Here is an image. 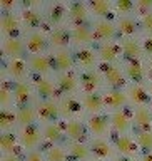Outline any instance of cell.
<instances>
[{
    "mask_svg": "<svg viewBox=\"0 0 152 161\" xmlns=\"http://www.w3.org/2000/svg\"><path fill=\"white\" fill-rule=\"evenodd\" d=\"M0 27H2L3 35H7V39H12L18 32L20 24H18V19L12 12H3L2 17H0Z\"/></svg>",
    "mask_w": 152,
    "mask_h": 161,
    "instance_id": "obj_1",
    "label": "cell"
},
{
    "mask_svg": "<svg viewBox=\"0 0 152 161\" xmlns=\"http://www.w3.org/2000/svg\"><path fill=\"white\" fill-rule=\"evenodd\" d=\"M27 49V44H24L22 39L12 37V39H5L3 40V52L10 55L12 59H20Z\"/></svg>",
    "mask_w": 152,
    "mask_h": 161,
    "instance_id": "obj_2",
    "label": "cell"
},
{
    "mask_svg": "<svg viewBox=\"0 0 152 161\" xmlns=\"http://www.w3.org/2000/svg\"><path fill=\"white\" fill-rule=\"evenodd\" d=\"M104 70V79L112 89H120L124 86V77H122V72L117 65H112V64H107Z\"/></svg>",
    "mask_w": 152,
    "mask_h": 161,
    "instance_id": "obj_3",
    "label": "cell"
},
{
    "mask_svg": "<svg viewBox=\"0 0 152 161\" xmlns=\"http://www.w3.org/2000/svg\"><path fill=\"white\" fill-rule=\"evenodd\" d=\"M80 84H82L84 91H87V92H95V89L102 84V75L99 72H95V70H92V69H89V70H85V72H82V75H80Z\"/></svg>",
    "mask_w": 152,
    "mask_h": 161,
    "instance_id": "obj_4",
    "label": "cell"
},
{
    "mask_svg": "<svg viewBox=\"0 0 152 161\" xmlns=\"http://www.w3.org/2000/svg\"><path fill=\"white\" fill-rule=\"evenodd\" d=\"M37 114L44 121H55L60 114V108L55 103H52V101H44V103L39 104Z\"/></svg>",
    "mask_w": 152,
    "mask_h": 161,
    "instance_id": "obj_5",
    "label": "cell"
},
{
    "mask_svg": "<svg viewBox=\"0 0 152 161\" xmlns=\"http://www.w3.org/2000/svg\"><path fill=\"white\" fill-rule=\"evenodd\" d=\"M22 143L27 149H34L40 143V129L35 124L27 126L22 131Z\"/></svg>",
    "mask_w": 152,
    "mask_h": 161,
    "instance_id": "obj_6",
    "label": "cell"
},
{
    "mask_svg": "<svg viewBox=\"0 0 152 161\" xmlns=\"http://www.w3.org/2000/svg\"><path fill=\"white\" fill-rule=\"evenodd\" d=\"M12 91H13L15 103H17L20 108H22V106H29L27 103L30 101V86L27 82H24V80H17Z\"/></svg>",
    "mask_w": 152,
    "mask_h": 161,
    "instance_id": "obj_7",
    "label": "cell"
},
{
    "mask_svg": "<svg viewBox=\"0 0 152 161\" xmlns=\"http://www.w3.org/2000/svg\"><path fill=\"white\" fill-rule=\"evenodd\" d=\"M27 49H29V52L37 54V55H39V52H44L47 49V39H45V35L40 32H32L27 37Z\"/></svg>",
    "mask_w": 152,
    "mask_h": 161,
    "instance_id": "obj_8",
    "label": "cell"
},
{
    "mask_svg": "<svg viewBox=\"0 0 152 161\" xmlns=\"http://www.w3.org/2000/svg\"><path fill=\"white\" fill-rule=\"evenodd\" d=\"M87 7L82 2H72L69 5V15L74 24L77 25H85V19H87Z\"/></svg>",
    "mask_w": 152,
    "mask_h": 161,
    "instance_id": "obj_9",
    "label": "cell"
},
{
    "mask_svg": "<svg viewBox=\"0 0 152 161\" xmlns=\"http://www.w3.org/2000/svg\"><path fill=\"white\" fill-rule=\"evenodd\" d=\"M29 65L34 72L45 74L50 70V67H52V60H50V57H47V55L39 54V55H32V57L29 59Z\"/></svg>",
    "mask_w": 152,
    "mask_h": 161,
    "instance_id": "obj_10",
    "label": "cell"
},
{
    "mask_svg": "<svg viewBox=\"0 0 152 161\" xmlns=\"http://www.w3.org/2000/svg\"><path fill=\"white\" fill-rule=\"evenodd\" d=\"M84 108L89 111V113H99L100 109L104 108V97L97 92H87L82 99Z\"/></svg>",
    "mask_w": 152,
    "mask_h": 161,
    "instance_id": "obj_11",
    "label": "cell"
},
{
    "mask_svg": "<svg viewBox=\"0 0 152 161\" xmlns=\"http://www.w3.org/2000/svg\"><path fill=\"white\" fill-rule=\"evenodd\" d=\"M95 37L92 29L89 27V25H75L74 32H72V40L75 44L82 45V44H89L90 40Z\"/></svg>",
    "mask_w": 152,
    "mask_h": 161,
    "instance_id": "obj_12",
    "label": "cell"
},
{
    "mask_svg": "<svg viewBox=\"0 0 152 161\" xmlns=\"http://www.w3.org/2000/svg\"><path fill=\"white\" fill-rule=\"evenodd\" d=\"M125 101H127V97H125V94L120 89H112L104 96L105 106H109V108H112V109L122 108V106L125 104Z\"/></svg>",
    "mask_w": 152,
    "mask_h": 161,
    "instance_id": "obj_13",
    "label": "cell"
},
{
    "mask_svg": "<svg viewBox=\"0 0 152 161\" xmlns=\"http://www.w3.org/2000/svg\"><path fill=\"white\" fill-rule=\"evenodd\" d=\"M65 133H67L69 138H72L75 143H80L85 138V128L84 124L77 119H70L67 126H65Z\"/></svg>",
    "mask_w": 152,
    "mask_h": 161,
    "instance_id": "obj_14",
    "label": "cell"
},
{
    "mask_svg": "<svg viewBox=\"0 0 152 161\" xmlns=\"http://www.w3.org/2000/svg\"><path fill=\"white\" fill-rule=\"evenodd\" d=\"M94 35L97 39L102 40H110L115 37V27L112 22H107V20H100V22L95 24V32Z\"/></svg>",
    "mask_w": 152,
    "mask_h": 161,
    "instance_id": "obj_15",
    "label": "cell"
},
{
    "mask_svg": "<svg viewBox=\"0 0 152 161\" xmlns=\"http://www.w3.org/2000/svg\"><path fill=\"white\" fill-rule=\"evenodd\" d=\"M35 118H37V111L34 108H30V106H22V108H18V111H17V123L20 126H24V128L32 126Z\"/></svg>",
    "mask_w": 152,
    "mask_h": 161,
    "instance_id": "obj_16",
    "label": "cell"
},
{
    "mask_svg": "<svg viewBox=\"0 0 152 161\" xmlns=\"http://www.w3.org/2000/svg\"><path fill=\"white\" fill-rule=\"evenodd\" d=\"M134 121L137 123V126L142 131H150V126H152V116L147 111V108L140 106V108L135 109L134 113Z\"/></svg>",
    "mask_w": 152,
    "mask_h": 161,
    "instance_id": "obj_17",
    "label": "cell"
},
{
    "mask_svg": "<svg viewBox=\"0 0 152 161\" xmlns=\"http://www.w3.org/2000/svg\"><path fill=\"white\" fill-rule=\"evenodd\" d=\"M77 84H79L77 77L70 72H65L59 77V89L65 94H72L74 91L77 89Z\"/></svg>",
    "mask_w": 152,
    "mask_h": 161,
    "instance_id": "obj_18",
    "label": "cell"
},
{
    "mask_svg": "<svg viewBox=\"0 0 152 161\" xmlns=\"http://www.w3.org/2000/svg\"><path fill=\"white\" fill-rule=\"evenodd\" d=\"M52 65L57 70H69L74 65V59L67 50H60L55 54V59L52 60Z\"/></svg>",
    "mask_w": 152,
    "mask_h": 161,
    "instance_id": "obj_19",
    "label": "cell"
},
{
    "mask_svg": "<svg viewBox=\"0 0 152 161\" xmlns=\"http://www.w3.org/2000/svg\"><path fill=\"white\" fill-rule=\"evenodd\" d=\"M122 52L130 62V60H137V57L140 55V52H142V49H140V45L137 44V40L125 39L122 42Z\"/></svg>",
    "mask_w": 152,
    "mask_h": 161,
    "instance_id": "obj_20",
    "label": "cell"
},
{
    "mask_svg": "<svg viewBox=\"0 0 152 161\" xmlns=\"http://www.w3.org/2000/svg\"><path fill=\"white\" fill-rule=\"evenodd\" d=\"M72 39V34H69L67 29H54L52 34H50V42H52L55 47H65L69 44V40Z\"/></svg>",
    "mask_w": 152,
    "mask_h": 161,
    "instance_id": "obj_21",
    "label": "cell"
},
{
    "mask_svg": "<svg viewBox=\"0 0 152 161\" xmlns=\"http://www.w3.org/2000/svg\"><path fill=\"white\" fill-rule=\"evenodd\" d=\"M22 17H24V22L29 29H37L42 24V14L37 8H25Z\"/></svg>",
    "mask_w": 152,
    "mask_h": 161,
    "instance_id": "obj_22",
    "label": "cell"
},
{
    "mask_svg": "<svg viewBox=\"0 0 152 161\" xmlns=\"http://www.w3.org/2000/svg\"><path fill=\"white\" fill-rule=\"evenodd\" d=\"M75 59H77V62L82 65V67H85V69H90L92 65L95 64V52L94 50H90V49H80L77 54H75Z\"/></svg>",
    "mask_w": 152,
    "mask_h": 161,
    "instance_id": "obj_23",
    "label": "cell"
},
{
    "mask_svg": "<svg viewBox=\"0 0 152 161\" xmlns=\"http://www.w3.org/2000/svg\"><path fill=\"white\" fill-rule=\"evenodd\" d=\"M117 54H119V49L115 47V45L112 42H105L100 45V49H99V55H100V59L104 60V62H114L115 59H117Z\"/></svg>",
    "mask_w": 152,
    "mask_h": 161,
    "instance_id": "obj_24",
    "label": "cell"
},
{
    "mask_svg": "<svg viewBox=\"0 0 152 161\" xmlns=\"http://www.w3.org/2000/svg\"><path fill=\"white\" fill-rule=\"evenodd\" d=\"M125 72H127L129 79L135 80V82H142L144 67H142V64H140L139 60H130V62L127 64V67H125Z\"/></svg>",
    "mask_w": 152,
    "mask_h": 161,
    "instance_id": "obj_25",
    "label": "cell"
},
{
    "mask_svg": "<svg viewBox=\"0 0 152 161\" xmlns=\"http://www.w3.org/2000/svg\"><path fill=\"white\" fill-rule=\"evenodd\" d=\"M89 126H90V131H92L94 134H104L105 131H107V126H109V121L105 116H92V118L89 119Z\"/></svg>",
    "mask_w": 152,
    "mask_h": 161,
    "instance_id": "obj_26",
    "label": "cell"
},
{
    "mask_svg": "<svg viewBox=\"0 0 152 161\" xmlns=\"http://www.w3.org/2000/svg\"><path fill=\"white\" fill-rule=\"evenodd\" d=\"M37 94L42 99H50L55 94V86L50 79H40L37 82Z\"/></svg>",
    "mask_w": 152,
    "mask_h": 161,
    "instance_id": "obj_27",
    "label": "cell"
},
{
    "mask_svg": "<svg viewBox=\"0 0 152 161\" xmlns=\"http://www.w3.org/2000/svg\"><path fill=\"white\" fill-rule=\"evenodd\" d=\"M129 96L130 99H132V103H135L140 108V106H145L149 103V94L145 92L142 87H139V86H130L129 87Z\"/></svg>",
    "mask_w": 152,
    "mask_h": 161,
    "instance_id": "obj_28",
    "label": "cell"
},
{
    "mask_svg": "<svg viewBox=\"0 0 152 161\" xmlns=\"http://www.w3.org/2000/svg\"><path fill=\"white\" fill-rule=\"evenodd\" d=\"M110 123H112V126L117 131H120V133H124V131L129 129V116L124 113V111H115L112 119H110Z\"/></svg>",
    "mask_w": 152,
    "mask_h": 161,
    "instance_id": "obj_29",
    "label": "cell"
},
{
    "mask_svg": "<svg viewBox=\"0 0 152 161\" xmlns=\"http://www.w3.org/2000/svg\"><path fill=\"white\" fill-rule=\"evenodd\" d=\"M44 134H45V138L49 141H52V143H57V141H60L64 138L62 128H60L57 123H49L44 129Z\"/></svg>",
    "mask_w": 152,
    "mask_h": 161,
    "instance_id": "obj_30",
    "label": "cell"
},
{
    "mask_svg": "<svg viewBox=\"0 0 152 161\" xmlns=\"http://www.w3.org/2000/svg\"><path fill=\"white\" fill-rule=\"evenodd\" d=\"M69 151H70V156H72L74 159H79V161H84V159H87L90 156L89 148L85 144H82V143H72L70 148H69Z\"/></svg>",
    "mask_w": 152,
    "mask_h": 161,
    "instance_id": "obj_31",
    "label": "cell"
},
{
    "mask_svg": "<svg viewBox=\"0 0 152 161\" xmlns=\"http://www.w3.org/2000/svg\"><path fill=\"white\" fill-rule=\"evenodd\" d=\"M60 111L65 116H77L80 113V103L74 97H67V99H64L62 106H60Z\"/></svg>",
    "mask_w": 152,
    "mask_h": 161,
    "instance_id": "obj_32",
    "label": "cell"
},
{
    "mask_svg": "<svg viewBox=\"0 0 152 161\" xmlns=\"http://www.w3.org/2000/svg\"><path fill=\"white\" fill-rule=\"evenodd\" d=\"M27 70V65L22 59H12V62L8 64V74L15 79H22Z\"/></svg>",
    "mask_w": 152,
    "mask_h": 161,
    "instance_id": "obj_33",
    "label": "cell"
},
{
    "mask_svg": "<svg viewBox=\"0 0 152 161\" xmlns=\"http://www.w3.org/2000/svg\"><path fill=\"white\" fill-rule=\"evenodd\" d=\"M115 146H117V149L124 154H132V153H135V149H137L134 144V141L130 138H127V136H119V138L115 139Z\"/></svg>",
    "mask_w": 152,
    "mask_h": 161,
    "instance_id": "obj_34",
    "label": "cell"
},
{
    "mask_svg": "<svg viewBox=\"0 0 152 161\" xmlns=\"http://www.w3.org/2000/svg\"><path fill=\"white\" fill-rule=\"evenodd\" d=\"M92 151H94V154L97 156V158H107V156L112 154V149H110V146L105 143L104 139H95L92 141Z\"/></svg>",
    "mask_w": 152,
    "mask_h": 161,
    "instance_id": "obj_35",
    "label": "cell"
},
{
    "mask_svg": "<svg viewBox=\"0 0 152 161\" xmlns=\"http://www.w3.org/2000/svg\"><path fill=\"white\" fill-rule=\"evenodd\" d=\"M65 17V7L62 3H54V5H50V8H49V20L52 22L54 25H57L60 24L64 20Z\"/></svg>",
    "mask_w": 152,
    "mask_h": 161,
    "instance_id": "obj_36",
    "label": "cell"
},
{
    "mask_svg": "<svg viewBox=\"0 0 152 161\" xmlns=\"http://www.w3.org/2000/svg\"><path fill=\"white\" fill-rule=\"evenodd\" d=\"M15 121H17V114H13L10 109H2L0 111V128H2L5 133H7V129L12 128Z\"/></svg>",
    "mask_w": 152,
    "mask_h": 161,
    "instance_id": "obj_37",
    "label": "cell"
},
{
    "mask_svg": "<svg viewBox=\"0 0 152 161\" xmlns=\"http://www.w3.org/2000/svg\"><path fill=\"white\" fill-rule=\"evenodd\" d=\"M89 7L94 14L100 15V17H104V15H107L110 12V3L107 0H92V2L89 3Z\"/></svg>",
    "mask_w": 152,
    "mask_h": 161,
    "instance_id": "obj_38",
    "label": "cell"
},
{
    "mask_svg": "<svg viewBox=\"0 0 152 161\" xmlns=\"http://www.w3.org/2000/svg\"><path fill=\"white\" fill-rule=\"evenodd\" d=\"M119 29H120V32L125 34V35H132V34H135V30H137V24H135V20L130 19V17H122L119 20Z\"/></svg>",
    "mask_w": 152,
    "mask_h": 161,
    "instance_id": "obj_39",
    "label": "cell"
},
{
    "mask_svg": "<svg viewBox=\"0 0 152 161\" xmlns=\"http://www.w3.org/2000/svg\"><path fill=\"white\" fill-rule=\"evenodd\" d=\"M15 143H17L15 134L10 133V131H7V133H3L2 136H0V146H2L3 151H13Z\"/></svg>",
    "mask_w": 152,
    "mask_h": 161,
    "instance_id": "obj_40",
    "label": "cell"
},
{
    "mask_svg": "<svg viewBox=\"0 0 152 161\" xmlns=\"http://www.w3.org/2000/svg\"><path fill=\"white\" fill-rule=\"evenodd\" d=\"M137 143L144 149H152V131H140L137 134Z\"/></svg>",
    "mask_w": 152,
    "mask_h": 161,
    "instance_id": "obj_41",
    "label": "cell"
},
{
    "mask_svg": "<svg viewBox=\"0 0 152 161\" xmlns=\"http://www.w3.org/2000/svg\"><path fill=\"white\" fill-rule=\"evenodd\" d=\"M13 99V91L8 89V86H2V89H0V104L3 106V109H7V106L10 104V101Z\"/></svg>",
    "mask_w": 152,
    "mask_h": 161,
    "instance_id": "obj_42",
    "label": "cell"
},
{
    "mask_svg": "<svg viewBox=\"0 0 152 161\" xmlns=\"http://www.w3.org/2000/svg\"><path fill=\"white\" fill-rule=\"evenodd\" d=\"M65 159V151L62 148H50L47 153V161H64Z\"/></svg>",
    "mask_w": 152,
    "mask_h": 161,
    "instance_id": "obj_43",
    "label": "cell"
},
{
    "mask_svg": "<svg viewBox=\"0 0 152 161\" xmlns=\"http://www.w3.org/2000/svg\"><path fill=\"white\" fill-rule=\"evenodd\" d=\"M115 7H117V10L120 14H129V12H132V10L135 8V5L130 2V0H117Z\"/></svg>",
    "mask_w": 152,
    "mask_h": 161,
    "instance_id": "obj_44",
    "label": "cell"
},
{
    "mask_svg": "<svg viewBox=\"0 0 152 161\" xmlns=\"http://www.w3.org/2000/svg\"><path fill=\"white\" fill-rule=\"evenodd\" d=\"M142 25H144V30L152 32V12H147L142 17Z\"/></svg>",
    "mask_w": 152,
    "mask_h": 161,
    "instance_id": "obj_45",
    "label": "cell"
},
{
    "mask_svg": "<svg viewBox=\"0 0 152 161\" xmlns=\"http://www.w3.org/2000/svg\"><path fill=\"white\" fill-rule=\"evenodd\" d=\"M152 7V0H139L137 5H135V8H139V10H142L144 15L147 14V8Z\"/></svg>",
    "mask_w": 152,
    "mask_h": 161,
    "instance_id": "obj_46",
    "label": "cell"
},
{
    "mask_svg": "<svg viewBox=\"0 0 152 161\" xmlns=\"http://www.w3.org/2000/svg\"><path fill=\"white\" fill-rule=\"evenodd\" d=\"M25 161H44V158L39 151H30L27 154V158H25Z\"/></svg>",
    "mask_w": 152,
    "mask_h": 161,
    "instance_id": "obj_47",
    "label": "cell"
},
{
    "mask_svg": "<svg viewBox=\"0 0 152 161\" xmlns=\"http://www.w3.org/2000/svg\"><path fill=\"white\" fill-rule=\"evenodd\" d=\"M15 5L13 0H0V7L3 8V12H10V8H12Z\"/></svg>",
    "mask_w": 152,
    "mask_h": 161,
    "instance_id": "obj_48",
    "label": "cell"
},
{
    "mask_svg": "<svg viewBox=\"0 0 152 161\" xmlns=\"http://www.w3.org/2000/svg\"><path fill=\"white\" fill-rule=\"evenodd\" d=\"M144 50H145V54L152 55V37H149V39L144 42Z\"/></svg>",
    "mask_w": 152,
    "mask_h": 161,
    "instance_id": "obj_49",
    "label": "cell"
},
{
    "mask_svg": "<svg viewBox=\"0 0 152 161\" xmlns=\"http://www.w3.org/2000/svg\"><path fill=\"white\" fill-rule=\"evenodd\" d=\"M2 161H20V158H18V156H15V154H8V156H5Z\"/></svg>",
    "mask_w": 152,
    "mask_h": 161,
    "instance_id": "obj_50",
    "label": "cell"
},
{
    "mask_svg": "<svg viewBox=\"0 0 152 161\" xmlns=\"http://www.w3.org/2000/svg\"><path fill=\"white\" fill-rule=\"evenodd\" d=\"M142 161H152V154H144L142 156Z\"/></svg>",
    "mask_w": 152,
    "mask_h": 161,
    "instance_id": "obj_51",
    "label": "cell"
},
{
    "mask_svg": "<svg viewBox=\"0 0 152 161\" xmlns=\"http://www.w3.org/2000/svg\"><path fill=\"white\" fill-rule=\"evenodd\" d=\"M149 77L152 79V62H150V65H149Z\"/></svg>",
    "mask_w": 152,
    "mask_h": 161,
    "instance_id": "obj_52",
    "label": "cell"
},
{
    "mask_svg": "<svg viewBox=\"0 0 152 161\" xmlns=\"http://www.w3.org/2000/svg\"><path fill=\"white\" fill-rule=\"evenodd\" d=\"M117 161H134L132 158H120V159H117Z\"/></svg>",
    "mask_w": 152,
    "mask_h": 161,
    "instance_id": "obj_53",
    "label": "cell"
},
{
    "mask_svg": "<svg viewBox=\"0 0 152 161\" xmlns=\"http://www.w3.org/2000/svg\"><path fill=\"white\" fill-rule=\"evenodd\" d=\"M150 94H152V86H150Z\"/></svg>",
    "mask_w": 152,
    "mask_h": 161,
    "instance_id": "obj_54",
    "label": "cell"
}]
</instances>
